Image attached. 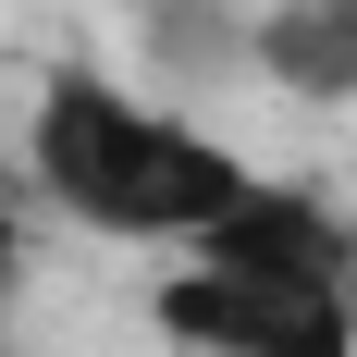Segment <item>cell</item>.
<instances>
[{
  "instance_id": "6da1fadb",
  "label": "cell",
  "mask_w": 357,
  "mask_h": 357,
  "mask_svg": "<svg viewBox=\"0 0 357 357\" xmlns=\"http://www.w3.org/2000/svg\"><path fill=\"white\" fill-rule=\"evenodd\" d=\"M13 148H25V185L74 222V234L173 247V259L259 185V160L234 136H210L197 111L148 99V86H123V74H99V62H50L37 74Z\"/></svg>"
},
{
  "instance_id": "3957f363",
  "label": "cell",
  "mask_w": 357,
  "mask_h": 357,
  "mask_svg": "<svg viewBox=\"0 0 357 357\" xmlns=\"http://www.w3.org/2000/svg\"><path fill=\"white\" fill-rule=\"evenodd\" d=\"M185 259H210V271H259V284H357V222L333 210L321 185L259 173Z\"/></svg>"
},
{
  "instance_id": "7a4b0ae2",
  "label": "cell",
  "mask_w": 357,
  "mask_h": 357,
  "mask_svg": "<svg viewBox=\"0 0 357 357\" xmlns=\"http://www.w3.org/2000/svg\"><path fill=\"white\" fill-rule=\"evenodd\" d=\"M148 321L173 357H357V284H259V271L173 259Z\"/></svg>"
},
{
  "instance_id": "277c9868",
  "label": "cell",
  "mask_w": 357,
  "mask_h": 357,
  "mask_svg": "<svg viewBox=\"0 0 357 357\" xmlns=\"http://www.w3.org/2000/svg\"><path fill=\"white\" fill-rule=\"evenodd\" d=\"M247 74L296 111H357V0H259Z\"/></svg>"
},
{
  "instance_id": "5b68a950",
  "label": "cell",
  "mask_w": 357,
  "mask_h": 357,
  "mask_svg": "<svg viewBox=\"0 0 357 357\" xmlns=\"http://www.w3.org/2000/svg\"><path fill=\"white\" fill-rule=\"evenodd\" d=\"M25 247L37 234H25V210H13V185H0V308H13V284H25Z\"/></svg>"
}]
</instances>
